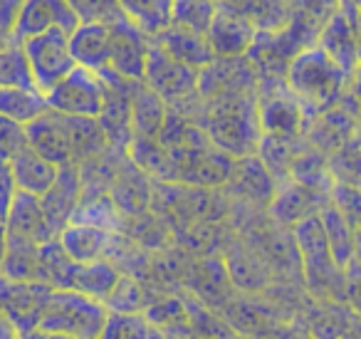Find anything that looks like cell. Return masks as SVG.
<instances>
[{
	"instance_id": "obj_5",
	"label": "cell",
	"mask_w": 361,
	"mask_h": 339,
	"mask_svg": "<svg viewBox=\"0 0 361 339\" xmlns=\"http://www.w3.org/2000/svg\"><path fill=\"white\" fill-rule=\"evenodd\" d=\"M23 50H25L37 92H42V95H47L52 87L60 85L77 67L70 52V35L65 30H57V28L45 35L23 42Z\"/></svg>"
},
{
	"instance_id": "obj_37",
	"label": "cell",
	"mask_w": 361,
	"mask_h": 339,
	"mask_svg": "<svg viewBox=\"0 0 361 339\" xmlns=\"http://www.w3.org/2000/svg\"><path fill=\"white\" fill-rule=\"evenodd\" d=\"M3 253H6V240L0 243V265H3Z\"/></svg>"
},
{
	"instance_id": "obj_12",
	"label": "cell",
	"mask_w": 361,
	"mask_h": 339,
	"mask_svg": "<svg viewBox=\"0 0 361 339\" xmlns=\"http://www.w3.org/2000/svg\"><path fill=\"white\" fill-rule=\"evenodd\" d=\"M6 225V235L16 240H25L32 245H47L57 240V233L52 228L50 218H47L42 201L35 196H27L18 191L16 201L11 206V213L3 220Z\"/></svg>"
},
{
	"instance_id": "obj_38",
	"label": "cell",
	"mask_w": 361,
	"mask_h": 339,
	"mask_svg": "<svg viewBox=\"0 0 361 339\" xmlns=\"http://www.w3.org/2000/svg\"><path fill=\"white\" fill-rule=\"evenodd\" d=\"M359 60H361V52H359ZM359 92H361V80H359Z\"/></svg>"
},
{
	"instance_id": "obj_14",
	"label": "cell",
	"mask_w": 361,
	"mask_h": 339,
	"mask_svg": "<svg viewBox=\"0 0 361 339\" xmlns=\"http://www.w3.org/2000/svg\"><path fill=\"white\" fill-rule=\"evenodd\" d=\"M13 176H16V186L20 194L35 196V198H45L50 194V189L60 179V166L47 161L42 154H37L35 149L25 146L16 159L11 161Z\"/></svg>"
},
{
	"instance_id": "obj_19",
	"label": "cell",
	"mask_w": 361,
	"mask_h": 339,
	"mask_svg": "<svg viewBox=\"0 0 361 339\" xmlns=\"http://www.w3.org/2000/svg\"><path fill=\"white\" fill-rule=\"evenodd\" d=\"M166 117H169L166 102L154 95L144 82L134 85L131 90V139L159 141Z\"/></svg>"
},
{
	"instance_id": "obj_24",
	"label": "cell",
	"mask_w": 361,
	"mask_h": 339,
	"mask_svg": "<svg viewBox=\"0 0 361 339\" xmlns=\"http://www.w3.org/2000/svg\"><path fill=\"white\" fill-rule=\"evenodd\" d=\"M45 112H50L42 92L25 90V87H0V117L20 126L32 124Z\"/></svg>"
},
{
	"instance_id": "obj_18",
	"label": "cell",
	"mask_w": 361,
	"mask_h": 339,
	"mask_svg": "<svg viewBox=\"0 0 361 339\" xmlns=\"http://www.w3.org/2000/svg\"><path fill=\"white\" fill-rule=\"evenodd\" d=\"M297 245L302 250V260H305V270L310 275V280H324L329 278V270L334 265V258H331L329 243H326L324 235V225H322V218L312 215V218L297 223L295 230Z\"/></svg>"
},
{
	"instance_id": "obj_2",
	"label": "cell",
	"mask_w": 361,
	"mask_h": 339,
	"mask_svg": "<svg viewBox=\"0 0 361 339\" xmlns=\"http://www.w3.org/2000/svg\"><path fill=\"white\" fill-rule=\"evenodd\" d=\"M109 312L102 302L75 290H52L40 319V332L60 334L67 339H99Z\"/></svg>"
},
{
	"instance_id": "obj_31",
	"label": "cell",
	"mask_w": 361,
	"mask_h": 339,
	"mask_svg": "<svg viewBox=\"0 0 361 339\" xmlns=\"http://www.w3.org/2000/svg\"><path fill=\"white\" fill-rule=\"evenodd\" d=\"M144 290L139 287V282L126 275H121L119 282H116L114 292L109 295V299L104 302L106 312L111 309V314H136L144 309Z\"/></svg>"
},
{
	"instance_id": "obj_8",
	"label": "cell",
	"mask_w": 361,
	"mask_h": 339,
	"mask_svg": "<svg viewBox=\"0 0 361 339\" xmlns=\"http://www.w3.org/2000/svg\"><path fill=\"white\" fill-rule=\"evenodd\" d=\"M198 82H201V72L176 62L173 57H169L161 47H156L151 42L144 85L154 95H159L164 102L191 100V97H198Z\"/></svg>"
},
{
	"instance_id": "obj_23",
	"label": "cell",
	"mask_w": 361,
	"mask_h": 339,
	"mask_svg": "<svg viewBox=\"0 0 361 339\" xmlns=\"http://www.w3.org/2000/svg\"><path fill=\"white\" fill-rule=\"evenodd\" d=\"M238 196L250 201H270L272 198V176L267 174V169L262 166L260 159L252 156H243L235 159L231 171L228 184Z\"/></svg>"
},
{
	"instance_id": "obj_29",
	"label": "cell",
	"mask_w": 361,
	"mask_h": 339,
	"mask_svg": "<svg viewBox=\"0 0 361 339\" xmlns=\"http://www.w3.org/2000/svg\"><path fill=\"white\" fill-rule=\"evenodd\" d=\"M99 339H161L149 319L139 314H109Z\"/></svg>"
},
{
	"instance_id": "obj_9",
	"label": "cell",
	"mask_w": 361,
	"mask_h": 339,
	"mask_svg": "<svg viewBox=\"0 0 361 339\" xmlns=\"http://www.w3.org/2000/svg\"><path fill=\"white\" fill-rule=\"evenodd\" d=\"M55 28L65 30L67 35H72L80 28V16L70 3H52V0L20 3L16 30H13V42L23 45V42L32 40L37 35H45Z\"/></svg>"
},
{
	"instance_id": "obj_15",
	"label": "cell",
	"mask_w": 361,
	"mask_h": 339,
	"mask_svg": "<svg viewBox=\"0 0 361 339\" xmlns=\"http://www.w3.org/2000/svg\"><path fill=\"white\" fill-rule=\"evenodd\" d=\"M80 191H82V179H80V169L77 166H65L60 171V179L57 184L50 189V194L42 201V208H45L47 218H50L52 228H55L57 238L60 233L72 223V215H75L77 206H80Z\"/></svg>"
},
{
	"instance_id": "obj_30",
	"label": "cell",
	"mask_w": 361,
	"mask_h": 339,
	"mask_svg": "<svg viewBox=\"0 0 361 339\" xmlns=\"http://www.w3.org/2000/svg\"><path fill=\"white\" fill-rule=\"evenodd\" d=\"M312 203H314L312 191H307L305 186H295L272 201V213L280 220H300L302 223V220L312 218Z\"/></svg>"
},
{
	"instance_id": "obj_3",
	"label": "cell",
	"mask_w": 361,
	"mask_h": 339,
	"mask_svg": "<svg viewBox=\"0 0 361 339\" xmlns=\"http://www.w3.org/2000/svg\"><path fill=\"white\" fill-rule=\"evenodd\" d=\"M344 70L324 50H302L287 65V87L307 109H324L339 97Z\"/></svg>"
},
{
	"instance_id": "obj_16",
	"label": "cell",
	"mask_w": 361,
	"mask_h": 339,
	"mask_svg": "<svg viewBox=\"0 0 361 339\" xmlns=\"http://www.w3.org/2000/svg\"><path fill=\"white\" fill-rule=\"evenodd\" d=\"M151 42H154L156 47H161L169 57H173L176 62L193 67V70H198V72L206 70V67L216 60L211 45H208V37L180 30V28H173V25L166 32H161L159 37H154Z\"/></svg>"
},
{
	"instance_id": "obj_27",
	"label": "cell",
	"mask_w": 361,
	"mask_h": 339,
	"mask_svg": "<svg viewBox=\"0 0 361 339\" xmlns=\"http://www.w3.org/2000/svg\"><path fill=\"white\" fill-rule=\"evenodd\" d=\"M216 11V3H186V0H180V3H173V28L206 37L213 25Z\"/></svg>"
},
{
	"instance_id": "obj_39",
	"label": "cell",
	"mask_w": 361,
	"mask_h": 339,
	"mask_svg": "<svg viewBox=\"0 0 361 339\" xmlns=\"http://www.w3.org/2000/svg\"><path fill=\"white\" fill-rule=\"evenodd\" d=\"M18 339H23V337H18Z\"/></svg>"
},
{
	"instance_id": "obj_17",
	"label": "cell",
	"mask_w": 361,
	"mask_h": 339,
	"mask_svg": "<svg viewBox=\"0 0 361 339\" xmlns=\"http://www.w3.org/2000/svg\"><path fill=\"white\" fill-rule=\"evenodd\" d=\"M57 240L72 263H94V260H106V253L114 243V233L97 225L70 223Z\"/></svg>"
},
{
	"instance_id": "obj_36",
	"label": "cell",
	"mask_w": 361,
	"mask_h": 339,
	"mask_svg": "<svg viewBox=\"0 0 361 339\" xmlns=\"http://www.w3.org/2000/svg\"><path fill=\"white\" fill-rule=\"evenodd\" d=\"M6 240V225H3V220H0V243Z\"/></svg>"
},
{
	"instance_id": "obj_20",
	"label": "cell",
	"mask_w": 361,
	"mask_h": 339,
	"mask_svg": "<svg viewBox=\"0 0 361 339\" xmlns=\"http://www.w3.org/2000/svg\"><path fill=\"white\" fill-rule=\"evenodd\" d=\"M151 196H154V191H151L149 179L139 166H116L114 184H111V201H114L119 213L139 215L149 206Z\"/></svg>"
},
{
	"instance_id": "obj_11",
	"label": "cell",
	"mask_w": 361,
	"mask_h": 339,
	"mask_svg": "<svg viewBox=\"0 0 361 339\" xmlns=\"http://www.w3.org/2000/svg\"><path fill=\"white\" fill-rule=\"evenodd\" d=\"M27 146L42 154L47 161L57 164L60 169L75 164V144H72V117L45 112L40 119L25 126Z\"/></svg>"
},
{
	"instance_id": "obj_6",
	"label": "cell",
	"mask_w": 361,
	"mask_h": 339,
	"mask_svg": "<svg viewBox=\"0 0 361 339\" xmlns=\"http://www.w3.org/2000/svg\"><path fill=\"white\" fill-rule=\"evenodd\" d=\"M109 28H111L109 72L102 80L106 85H111V82H124V85H139V82H144L151 42H146L144 32L126 16Z\"/></svg>"
},
{
	"instance_id": "obj_32",
	"label": "cell",
	"mask_w": 361,
	"mask_h": 339,
	"mask_svg": "<svg viewBox=\"0 0 361 339\" xmlns=\"http://www.w3.org/2000/svg\"><path fill=\"white\" fill-rule=\"evenodd\" d=\"M27 146L25 126L0 117V159L13 161Z\"/></svg>"
},
{
	"instance_id": "obj_21",
	"label": "cell",
	"mask_w": 361,
	"mask_h": 339,
	"mask_svg": "<svg viewBox=\"0 0 361 339\" xmlns=\"http://www.w3.org/2000/svg\"><path fill=\"white\" fill-rule=\"evenodd\" d=\"M260 114V129L265 134L287 136L292 139L300 126V102L295 100L292 92H275V95H265L257 107Z\"/></svg>"
},
{
	"instance_id": "obj_28",
	"label": "cell",
	"mask_w": 361,
	"mask_h": 339,
	"mask_svg": "<svg viewBox=\"0 0 361 339\" xmlns=\"http://www.w3.org/2000/svg\"><path fill=\"white\" fill-rule=\"evenodd\" d=\"M322 225H324V235L326 243H329L331 258L334 263L344 265L351 255V233H349V223L344 220V215L339 213L336 208H326L322 213Z\"/></svg>"
},
{
	"instance_id": "obj_35",
	"label": "cell",
	"mask_w": 361,
	"mask_h": 339,
	"mask_svg": "<svg viewBox=\"0 0 361 339\" xmlns=\"http://www.w3.org/2000/svg\"><path fill=\"white\" fill-rule=\"evenodd\" d=\"M23 339H67V337H60V334H47V332H40V329H35L32 334H27V337Z\"/></svg>"
},
{
	"instance_id": "obj_34",
	"label": "cell",
	"mask_w": 361,
	"mask_h": 339,
	"mask_svg": "<svg viewBox=\"0 0 361 339\" xmlns=\"http://www.w3.org/2000/svg\"><path fill=\"white\" fill-rule=\"evenodd\" d=\"M16 337H18V332L13 329V324L0 317V339H16Z\"/></svg>"
},
{
	"instance_id": "obj_26",
	"label": "cell",
	"mask_w": 361,
	"mask_h": 339,
	"mask_svg": "<svg viewBox=\"0 0 361 339\" xmlns=\"http://www.w3.org/2000/svg\"><path fill=\"white\" fill-rule=\"evenodd\" d=\"M0 87H25V90H37L32 80L30 65L23 45H13L0 50Z\"/></svg>"
},
{
	"instance_id": "obj_4",
	"label": "cell",
	"mask_w": 361,
	"mask_h": 339,
	"mask_svg": "<svg viewBox=\"0 0 361 339\" xmlns=\"http://www.w3.org/2000/svg\"><path fill=\"white\" fill-rule=\"evenodd\" d=\"M47 107L57 114L77 119H99L106 100V85L99 75L75 67L57 87L45 95Z\"/></svg>"
},
{
	"instance_id": "obj_25",
	"label": "cell",
	"mask_w": 361,
	"mask_h": 339,
	"mask_svg": "<svg viewBox=\"0 0 361 339\" xmlns=\"http://www.w3.org/2000/svg\"><path fill=\"white\" fill-rule=\"evenodd\" d=\"M126 18L151 40L173 25V3L166 0H141V3H121Z\"/></svg>"
},
{
	"instance_id": "obj_10",
	"label": "cell",
	"mask_w": 361,
	"mask_h": 339,
	"mask_svg": "<svg viewBox=\"0 0 361 339\" xmlns=\"http://www.w3.org/2000/svg\"><path fill=\"white\" fill-rule=\"evenodd\" d=\"M208 45L216 57H247L252 42L257 37V30L252 23L243 16L240 6L233 3H218L216 18L208 30Z\"/></svg>"
},
{
	"instance_id": "obj_33",
	"label": "cell",
	"mask_w": 361,
	"mask_h": 339,
	"mask_svg": "<svg viewBox=\"0 0 361 339\" xmlns=\"http://www.w3.org/2000/svg\"><path fill=\"white\" fill-rule=\"evenodd\" d=\"M16 196H18V186H16V176H13V166L11 161L0 159V220L8 218Z\"/></svg>"
},
{
	"instance_id": "obj_1",
	"label": "cell",
	"mask_w": 361,
	"mask_h": 339,
	"mask_svg": "<svg viewBox=\"0 0 361 339\" xmlns=\"http://www.w3.org/2000/svg\"><path fill=\"white\" fill-rule=\"evenodd\" d=\"M201 126L213 141V146L226 151L228 156L233 159L252 156L250 151H255L262 139L255 92L206 100Z\"/></svg>"
},
{
	"instance_id": "obj_22",
	"label": "cell",
	"mask_w": 361,
	"mask_h": 339,
	"mask_svg": "<svg viewBox=\"0 0 361 339\" xmlns=\"http://www.w3.org/2000/svg\"><path fill=\"white\" fill-rule=\"evenodd\" d=\"M121 273L116 270V265H111L109 260H94V263H77L72 270L70 290L85 295L90 299L104 304L109 299V295L114 292L116 282H119Z\"/></svg>"
},
{
	"instance_id": "obj_7",
	"label": "cell",
	"mask_w": 361,
	"mask_h": 339,
	"mask_svg": "<svg viewBox=\"0 0 361 339\" xmlns=\"http://www.w3.org/2000/svg\"><path fill=\"white\" fill-rule=\"evenodd\" d=\"M52 287L42 282H13L0 275V317L13 324L18 337H27L40 327Z\"/></svg>"
},
{
	"instance_id": "obj_13",
	"label": "cell",
	"mask_w": 361,
	"mask_h": 339,
	"mask_svg": "<svg viewBox=\"0 0 361 339\" xmlns=\"http://www.w3.org/2000/svg\"><path fill=\"white\" fill-rule=\"evenodd\" d=\"M70 52L77 67L104 77L109 72L111 28L102 23H80L70 35Z\"/></svg>"
}]
</instances>
